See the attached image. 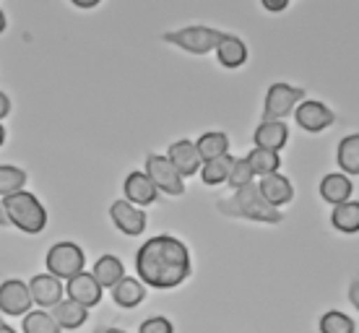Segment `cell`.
<instances>
[{
	"label": "cell",
	"mask_w": 359,
	"mask_h": 333,
	"mask_svg": "<svg viewBox=\"0 0 359 333\" xmlns=\"http://www.w3.org/2000/svg\"><path fill=\"white\" fill-rule=\"evenodd\" d=\"M135 273H138V281L144 287H180L193 273L188 245L172 234H156L151 240H146L135 252Z\"/></svg>",
	"instance_id": "cell-1"
},
{
	"label": "cell",
	"mask_w": 359,
	"mask_h": 333,
	"mask_svg": "<svg viewBox=\"0 0 359 333\" xmlns=\"http://www.w3.org/2000/svg\"><path fill=\"white\" fill-rule=\"evenodd\" d=\"M216 211L224 217L248 219V222H258V224H281L284 222V214L263 198L261 188L255 182L234 190L229 198H222L216 203Z\"/></svg>",
	"instance_id": "cell-2"
},
{
	"label": "cell",
	"mask_w": 359,
	"mask_h": 333,
	"mask_svg": "<svg viewBox=\"0 0 359 333\" xmlns=\"http://www.w3.org/2000/svg\"><path fill=\"white\" fill-rule=\"evenodd\" d=\"M3 206H6L8 224L18 226L21 232L39 234L47 226V208L29 190H21V193H13L8 198H3Z\"/></svg>",
	"instance_id": "cell-3"
},
{
	"label": "cell",
	"mask_w": 359,
	"mask_h": 333,
	"mask_svg": "<svg viewBox=\"0 0 359 333\" xmlns=\"http://www.w3.org/2000/svg\"><path fill=\"white\" fill-rule=\"evenodd\" d=\"M226 36V32L211 27H182L175 32H164L162 39L167 45H175L190 55H206L219 47V42Z\"/></svg>",
	"instance_id": "cell-4"
},
{
	"label": "cell",
	"mask_w": 359,
	"mask_h": 333,
	"mask_svg": "<svg viewBox=\"0 0 359 333\" xmlns=\"http://www.w3.org/2000/svg\"><path fill=\"white\" fill-rule=\"evenodd\" d=\"M47 273L55 276V279H73L83 273V266H86V255L76 243H55L47 252Z\"/></svg>",
	"instance_id": "cell-5"
},
{
	"label": "cell",
	"mask_w": 359,
	"mask_h": 333,
	"mask_svg": "<svg viewBox=\"0 0 359 333\" xmlns=\"http://www.w3.org/2000/svg\"><path fill=\"white\" fill-rule=\"evenodd\" d=\"M305 100V89L292 86V83L276 81L266 91V107H263V120H284L289 112H294Z\"/></svg>",
	"instance_id": "cell-6"
},
{
	"label": "cell",
	"mask_w": 359,
	"mask_h": 333,
	"mask_svg": "<svg viewBox=\"0 0 359 333\" xmlns=\"http://www.w3.org/2000/svg\"><path fill=\"white\" fill-rule=\"evenodd\" d=\"M146 175H149V180L154 182V188L172 196V198H177L185 193V182L180 177V172L172 167V162L162 154H149L146 156Z\"/></svg>",
	"instance_id": "cell-7"
},
{
	"label": "cell",
	"mask_w": 359,
	"mask_h": 333,
	"mask_svg": "<svg viewBox=\"0 0 359 333\" xmlns=\"http://www.w3.org/2000/svg\"><path fill=\"white\" fill-rule=\"evenodd\" d=\"M32 294H29V284L21 279H6L0 284V310L6 315H27L32 310Z\"/></svg>",
	"instance_id": "cell-8"
},
{
	"label": "cell",
	"mask_w": 359,
	"mask_h": 333,
	"mask_svg": "<svg viewBox=\"0 0 359 333\" xmlns=\"http://www.w3.org/2000/svg\"><path fill=\"white\" fill-rule=\"evenodd\" d=\"M109 219H112V224H115L123 234H128V237H138V234L146 229V211L144 208L133 206V203H128L126 198L112 201V206H109Z\"/></svg>",
	"instance_id": "cell-9"
},
{
	"label": "cell",
	"mask_w": 359,
	"mask_h": 333,
	"mask_svg": "<svg viewBox=\"0 0 359 333\" xmlns=\"http://www.w3.org/2000/svg\"><path fill=\"white\" fill-rule=\"evenodd\" d=\"M294 120L297 125L307 130V133H320V130H328V128L336 123V115L325 107L323 102H302L299 107L294 109Z\"/></svg>",
	"instance_id": "cell-10"
},
{
	"label": "cell",
	"mask_w": 359,
	"mask_h": 333,
	"mask_svg": "<svg viewBox=\"0 0 359 333\" xmlns=\"http://www.w3.org/2000/svg\"><path fill=\"white\" fill-rule=\"evenodd\" d=\"M167 159H170L172 167L180 172V177H193V175H196V172H201V167H203V159H201V154H198L196 144H193V141H188V138L175 141V144L170 146Z\"/></svg>",
	"instance_id": "cell-11"
},
{
	"label": "cell",
	"mask_w": 359,
	"mask_h": 333,
	"mask_svg": "<svg viewBox=\"0 0 359 333\" xmlns=\"http://www.w3.org/2000/svg\"><path fill=\"white\" fill-rule=\"evenodd\" d=\"M29 294H32V302L53 310L57 302H63L65 287L60 284V279H55L50 273H36L34 279L29 281Z\"/></svg>",
	"instance_id": "cell-12"
},
{
	"label": "cell",
	"mask_w": 359,
	"mask_h": 333,
	"mask_svg": "<svg viewBox=\"0 0 359 333\" xmlns=\"http://www.w3.org/2000/svg\"><path fill=\"white\" fill-rule=\"evenodd\" d=\"M65 294H68V299H73V302H79V305H83L86 310L94 305H99V299H102V287L97 284V279L91 276V273H79V276H73V279H68V284H65Z\"/></svg>",
	"instance_id": "cell-13"
},
{
	"label": "cell",
	"mask_w": 359,
	"mask_h": 333,
	"mask_svg": "<svg viewBox=\"0 0 359 333\" xmlns=\"http://www.w3.org/2000/svg\"><path fill=\"white\" fill-rule=\"evenodd\" d=\"M252 141L258 149H269V151H281L289 141V128L281 120H263L261 125L255 128Z\"/></svg>",
	"instance_id": "cell-14"
},
{
	"label": "cell",
	"mask_w": 359,
	"mask_h": 333,
	"mask_svg": "<svg viewBox=\"0 0 359 333\" xmlns=\"http://www.w3.org/2000/svg\"><path fill=\"white\" fill-rule=\"evenodd\" d=\"M123 190H126V201L133 203V206H151L154 201H156V193H159V190L154 188V182L149 180L146 172H130L126 177Z\"/></svg>",
	"instance_id": "cell-15"
},
{
	"label": "cell",
	"mask_w": 359,
	"mask_h": 333,
	"mask_svg": "<svg viewBox=\"0 0 359 333\" xmlns=\"http://www.w3.org/2000/svg\"><path fill=\"white\" fill-rule=\"evenodd\" d=\"M351 190H354V185H351L349 177L341 175V172H331V175H325L323 180H320V198L325 203H331V206L346 203L351 198Z\"/></svg>",
	"instance_id": "cell-16"
},
{
	"label": "cell",
	"mask_w": 359,
	"mask_h": 333,
	"mask_svg": "<svg viewBox=\"0 0 359 333\" xmlns=\"http://www.w3.org/2000/svg\"><path fill=\"white\" fill-rule=\"evenodd\" d=\"M258 188H261L263 198L269 201L273 208L284 206V203H289V201L294 198V188H292L289 177L278 175V172H276V175H269V177H263V180L258 182Z\"/></svg>",
	"instance_id": "cell-17"
},
{
	"label": "cell",
	"mask_w": 359,
	"mask_h": 333,
	"mask_svg": "<svg viewBox=\"0 0 359 333\" xmlns=\"http://www.w3.org/2000/svg\"><path fill=\"white\" fill-rule=\"evenodd\" d=\"M50 315L55 318V323L60 325V331H76V328H81L86 323V318H89V310L79 302H73V299H63V302H57V305L50 310Z\"/></svg>",
	"instance_id": "cell-18"
},
{
	"label": "cell",
	"mask_w": 359,
	"mask_h": 333,
	"mask_svg": "<svg viewBox=\"0 0 359 333\" xmlns=\"http://www.w3.org/2000/svg\"><path fill=\"white\" fill-rule=\"evenodd\" d=\"M91 276L97 279V284L102 289H112L115 284L126 279V266L120 258L115 255H102L97 263H94V269H91Z\"/></svg>",
	"instance_id": "cell-19"
},
{
	"label": "cell",
	"mask_w": 359,
	"mask_h": 333,
	"mask_svg": "<svg viewBox=\"0 0 359 333\" xmlns=\"http://www.w3.org/2000/svg\"><path fill=\"white\" fill-rule=\"evenodd\" d=\"M109 292H112V302L117 307H126V310H133V307H138L146 299V287L138 279H133V276H126Z\"/></svg>",
	"instance_id": "cell-20"
},
{
	"label": "cell",
	"mask_w": 359,
	"mask_h": 333,
	"mask_svg": "<svg viewBox=\"0 0 359 333\" xmlns=\"http://www.w3.org/2000/svg\"><path fill=\"white\" fill-rule=\"evenodd\" d=\"M216 60L224 65V68H243L245 60H248V47L240 36L226 34L219 47H216Z\"/></svg>",
	"instance_id": "cell-21"
},
{
	"label": "cell",
	"mask_w": 359,
	"mask_h": 333,
	"mask_svg": "<svg viewBox=\"0 0 359 333\" xmlns=\"http://www.w3.org/2000/svg\"><path fill=\"white\" fill-rule=\"evenodd\" d=\"M196 149L203 162H214V159H219V156H226V154H229V135L222 133V130L203 133L196 141Z\"/></svg>",
	"instance_id": "cell-22"
},
{
	"label": "cell",
	"mask_w": 359,
	"mask_h": 333,
	"mask_svg": "<svg viewBox=\"0 0 359 333\" xmlns=\"http://www.w3.org/2000/svg\"><path fill=\"white\" fill-rule=\"evenodd\" d=\"M331 224L344 234L359 232V201H346L341 206H333Z\"/></svg>",
	"instance_id": "cell-23"
},
{
	"label": "cell",
	"mask_w": 359,
	"mask_h": 333,
	"mask_svg": "<svg viewBox=\"0 0 359 333\" xmlns=\"http://www.w3.org/2000/svg\"><path fill=\"white\" fill-rule=\"evenodd\" d=\"M336 162L346 175H359V133L341 138L339 151H336Z\"/></svg>",
	"instance_id": "cell-24"
},
{
	"label": "cell",
	"mask_w": 359,
	"mask_h": 333,
	"mask_svg": "<svg viewBox=\"0 0 359 333\" xmlns=\"http://www.w3.org/2000/svg\"><path fill=\"white\" fill-rule=\"evenodd\" d=\"M248 164H250L252 175H261V177H269V175H276L278 164H281V156L276 151H269V149H252L248 156Z\"/></svg>",
	"instance_id": "cell-25"
},
{
	"label": "cell",
	"mask_w": 359,
	"mask_h": 333,
	"mask_svg": "<svg viewBox=\"0 0 359 333\" xmlns=\"http://www.w3.org/2000/svg\"><path fill=\"white\" fill-rule=\"evenodd\" d=\"M29 175L21 167H13V164H0V196L8 198L13 193H21L24 185H27Z\"/></svg>",
	"instance_id": "cell-26"
},
{
	"label": "cell",
	"mask_w": 359,
	"mask_h": 333,
	"mask_svg": "<svg viewBox=\"0 0 359 333\" xmlns=\"http://www.w3.org/2000/svg\"><path fill=\"white\" fill-rule=\"evenodd\" d=\"M232 164H234V156H229V154L219 156L214 162H203V167H201V180L206 182V185H222L229 177Z\"/></svg>",
	"instance_id": "cell-27"
},
{
	"label": "cell",
	"mask_w": 359,
	"mask_h": 333,
	"mask_svg": "<svg viewBox=\"0 0 359 333\" xmlns=\"http://www.w3.org/2000/svg\"><path fill=\"white\" fill-rule=\"evenodd\" d=\"M21 331L24 333H60V325L55 323V318L50 315L47 310H32V313L24 315Z\"/></svg>",
	"instance_id": "cell-28"
},
{
	"label": "cell",
	"mask_w": 359,
	"mask_h": 333,
	"mask_svg": "<svg viewBox=\"0 0 359 333\" xmlns=\"http://www.w3.org/2000/svg\"><path fill=\"white\" fill-rule=\"evenodd\" d=\"M357 325L349 315H344L341 310H328L320 315V333H354Z\"/></svg>",
	"instance_id": "cell-29"
},
{
	"label": "cell",
	"mask_w": 359,
	"mask_h": 333,
	"mask_svg": "<svg viewBox=\"0 0 359 333\" xmlns=\"http://www.w3.org/2000/svg\"><path fill=\"white\" fill-rule=\"evenodd\" d=\"M252 170L250 164H248V159H234L232 164V172H229V177H226V185H232L234 190L245 188V185H252Z\"/></svg>",
	"instance_id": "cell-30"
},
{
	"label": "cell",
	"mask_w": 359,
	"mask_h": 333,
	"mask_svg": "<svg viewBox=\"0 0 359 333\" xmlns=\"http://www.w3.org/2000/svg\"><path fill=\"white\" fill-rule=\"evenodd\" d=\"M138 333H175V328H172V323L167 320V318L154 315V318H149V320L141 323Z\"/></svg>",
	"instance_id": "cell-31"
},
{
	"label": "cell",
	"mask_w": 359,
	"mask_h": 333,
	"mask_svg": "<svg viewBox=\"0 0 359 333\" xmlns=\"http://www.w3.org/2000/svg\"><path fill=\"white\" fill-rule=\"evenodd\" d=\"M261 6L266 11H273V13H278V11H284L289 6L287 0H278V3H273V0H261Z\"/></svg>",
	"instance_id": "cell-32"
},
{
	"label": "cell",
	"mask_w": 359,
	"mask_h": 333,
	"mask_svg": "<svg viewBox=\"0 0 359 333\" xmlns=\"http://www.w3.org/2000/svg\"><path fill=\"white\" fill-rule=\"evenodd\" d=\"M349 302L359 310V279H354L349 284Z\"/></svg>",
	"instance_id": "cell-33"
},
{
	"label": "cell",
	"mask_w": 359,
	"mask_h": 333,
	"mask_svg": "<svg viewBox=\"0 0 359 333\" xmlns=\"http://www.w3.org/2000/svg\"><path fill=\"white\" fill-rule=\"evenodd\" d=\"M8 112H11V100L0 91V120H3V117H8Z\"/></svg>",
	"instance_id": "cell-34"
},
{
	"label": "cell",
	"mask_w": 359,
	"mask_h": 333,
	"mask_svg": "<svg viewBox=\"0 0 359 333\" xmlns=\"http://www.w3.org/2000/svg\"><path fill=\"white\" fill-rule=\"evenodd\" d=\"M0 226H8V217H6V206L0 201Z\"/></svg>",
	"instance_id": "cell-35"
},
{
	"label": "cell",
	"mask_w": 359,
	"mask_h": 333,
	"mask_svg": "<svg viewBox=\"0 0 359 333\" xmlns=\"http://www.w3.org/2000/svg\"><path fill=\"white\" fill-rule=\"evenodd\" d=\"M0 333H16V331H13V328L6 323V320H0Z\"/></svg>",
	"instance_id": "cell-36"
},
{
	"label": "cell",
	"mask_w": 359,
	"mask_h": 333,
	"mask_svg": "<svg viewBox=\"0 0 359 333\" xmlns=\"http://www.w3.org/2000/svg\"><path fill=\"white\" fill-rule=\"evenodd\" d=\"M76 6H79V8H97L99 3L97 0H91V3H76Z\"/></svg>",
	"instance_id": "cell-37"
},
{
	"label": "cell",
	"mask_w": 359,
	"mask_h": 333,
	"mask_svg": "<svg viewBox=\"0 0 359 333\" xmlns=\"http://www.w3.org/2000/svg\"><path fill=\"white\" fill-rule=\"evenodd\" d=\"M3 32H6V13L0 11V34H3Z\"/></svg>",
	"instance_id": "cell-38"
},
{
	"label": "cell",
	"mask_w": 359,
	"mask_h": 333,
	"mask_svg": "<svg viewBox=\"0 0 359 333\" xmlns=\"http://www.w3.org/2000/svg\"><path fill=\"white\" fill-rule=\"evenodd\" d=\"M6 144V128H3V123H0V146Z\"/></svg>",
	"instance_id": "cell-39"
},
{
	"label": "cell",
	"mask_w": 359,
	"mask_h": 333,
	"mask_svg": "<svg viewBox=\"0 0 359 333\" xmlns=\"http://www.w3.org/2000/svg\"><path fill=\"white\" fill-rule=\"evenodd\" d=\"M104 333H128V331H123V328H107Z\"/></svg>",
	"instance_id": "cell-40"
},
{
	"label": "cell",
	"mask_w": 359,
	"mask_h": 333,
	"mask_svg": "<svg viewBox=\"0 0 359 333\" xmlns=\"http://www.w3.org/2000/svg\"><path fill=\"white\" fill-rule=\"evenodd\" d=\"M104 331H107V328H97V331H94V333H104Z\"/></svg>",
	"instance_id": "cell-41"
}]
</instances>
